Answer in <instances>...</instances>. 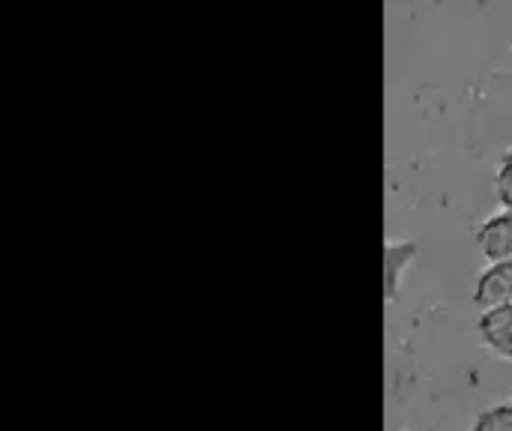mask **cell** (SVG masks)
Listing matches in <instances>:
<instances>
[{"instance_id": "1", "label": "cell", "mask_w": 512, "mask_h": 431, "mask_svg": "<svg viewBox=\"0 0 512 431\" xmlns=\"http://www.w3.org/2000/svg\"><path fill=\"white\" fill-rule=\"evenodd\" d=\"M474 303L480 312L498 309V306H512V258L495 261L477 282Z\"/></svg>"}, {"instance_id": "2", "label": "cell", "mask_w": 512, "mask_h": 431, "mask_svg": "<svg viewBox=\"0 0 512 431\" xmlns=\"http://www.w3.org/2000/svg\"><path fill=\"white\" fill-rule=\"evenodd\" d=\"M480 342L501 360H512V306L486 309L477 324Z\"/></svg>"}, {"instance_id": "3", "label": "cell", "mask_w": 512, "mask_h": 431, "mask_svg": "<svg viewBox=\"0 0 512 431\" xmlns=\"http://www.w3.org/2000/svg\"><path fill=\"white\" fill-rule=\"evenodd\" d=\"M477 246L480 252L495 264V261H507L512 258V213L504 210L501 216L489 219L480 234H477Z\"/></svg>"}, {"instance_id": "4", "label": "cell", "mask_w": 512, "mask_h": 431, "mask_svg": "<svg viewBox=\"0 0 512 431\" xmlns=\"http://www.w3.org/2000/svg\"><path fill=\"white\" fill-rule=\"evenodd\" d=\"M417 255V243L408 240V243H390L387 252H384V297L387 303L396 300L399 294V276L408 270V264L414 261Z\"/></svg>"}, {"instance_id": "5", "label": "cell", "mask_w": 512, "mask_h": 431, "mask_svg": "<svg viewBox=\"0 0 512 431\" xmlns=\"http://www.w3.org/2000/svg\"><path fill=\"white\" fill-rule=\"evenodd\" d=\"M471 431H512V399L489 408V411H483L474 420Z\"/></svg>"}, {"instance_id": "6", "label": "cell", "mask_w": 512, "mask_h": 431, "mask_svg": "<svg viewBox=\"0 0 512 431\" xmlns=\"http://www.w3.org/2000/svg\"><path fill=\"white\" fill-rule=\"evenodd\" d=\"M495 192H498V201H501V207L512 213V153H507V156L501 159L498 180H495Z\"/></svg>"}]
</instances>
